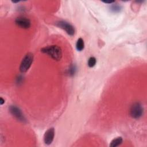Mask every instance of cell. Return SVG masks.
Listing matches in <instances>:
<instances>
[{
  "instance_id": "obj_1",
  "label": "cell",
  "mask_w": 147,
  "mask_h": 147,
  "mask_svg": "<svg viewBox=\"0 0 147 147\" xmlns=\"http://www.w3.org/2000/svg\"><path fill=\"white\" fill-rule=\"evenodd\" d=\"M41 51L49 56L55 60H60L62 57V51L57 45H49L41 49Z\"/></svg>"
},
{
  "instance_id": "obj_2",
  "label": "cell",
  "mask_w": 147,
  "mask_h": 147,
  "mask_svg": "<svg viewBox=\"0 0 147 147\" xmlns=\"http://www.w3.org/2000/svg\"><path fill=\"white\" fill-rule=\"evenodd\" d=\"M33 60V55L31 53H28L22 59L20 66V70L21 72H26L31 66Z\"/></svg>"
},
{
  "instance_id": "obj_3",
  "label": "cell",
  "mask_w": 147,
  "mask_h": 147,
  "mask_svg": "<svg viewBox=\"0 0 147 147\" xmlns=\"http://www.w3.org/2000/svg\"><path fill=\"white\" fill-rule=\"evenodd\" d=\"M130 114L133 118L138 119L140 118L143 114V108L141 104L139 103H134L130 108Z\"/></svg>"
},
{
  "instance_id": "obj_4",
  "label": "cell",
  "mask_w": 147,
  "mask_h": 147,
  "mask_svg": "<svg viewBox=\"0 0 147 147\" xmlns=\"http://www.w3.org/2000/svg\"><path fill=\"white\" fill-rule=\"evenodd\" d=\"M56 25L58 27L64 29L67 33V34L70 36H73L75 33L74 27L71 24L66 21H60L56 23Z\"/></svg>"
},
{
  "instance_id": "obj_5",
  "label": "cell",
  "mask_w": 147,
  "mask_h": 147,
  "mask_svg": "<svg viewBox=\"0 0 147 147\" xmlns=\"http://www.w3.org/2000/svg\"><path fill=\"white\" fill-rule=\"evenodd\" d=\"M16 24L23 29H28L30 26V20L24 17H17L15 20Z\"/></svg>"
},
{
  "instance_id": "obj_6",
  "label": "cell",
  "mask_w": 147,
  "mask_h": 147,
  "mask_svg": "<svg viewBox=\"0 0 147 147\" xmlns=\"http://www.w3.org/2000/svg\"><path fill=\"white\" fill-rule=\"evenodd\" d=\"M55 136V129L53 127H51L47 130L44 135V141L45 144H51Z\"/></svg>"
},
{
  "instance_id": "obj_7",
  "label": "cell",
  "mask_w": 147,
  "mask_h": 147,
  "mask_svg": "<svg viewBox=\"0 0 147 147\" xmlns=\"http://www.w3.org/2000/svg\"><path fill=\"white\" fill-rule=\"evenodd\" d=\"M10 111L18 120L22 121V122L25 120L22 112L21 111L20 109H18L17 107H16L15 106H10Z\"/></svg>"
},
{
  "instance_id": "obj_8",
  "label": "cell",
  "mask_w": 147,
  "mask_h": 147,
  "mask_svg": "<svg viewBox=\"0 0 147 147\" xmlns=\"http://www.w3.org/2000/svg\"><path fill=\"white\" fill-rule=\"evenodd\" d=\"M122 141H123V140L121 137H117L111 141V142L110 144V146H111V147L118 146L122 144Z\"/></svg>"
},
{
  "instance_id": "obj_9",
  "label": "cell",
  "mask_w": 147,
  "mask_h": 147,
  "mask_svg": "<svg viewBox=\"0 0 147 147\" xmlns=\"http://www.w3.org/2000/svg\"><path fill=\"white\" fill-rule=\"evenodd\" d=\"M84 44L83 40L82 38H79L77 40V42L76 44V49L79 51H81L84 49Z\"/></svg>"
},
{
  "instance_id": "obj_10",
  "label": "cell",
  "mask_w": 147,
  "mask_h": 147,
  "mask_svg": "<svg viewBox=\"0 0 147 147\" xmlns=\"http://www.w3.org/2000/svg\"><path fill=\"white\" fill-rule=\"evenodd\" d=\"M110 9L111 11H112L113 12L117 13V12H119L121 10V7L118 4H113L110 6Z\"/></svg>"
},
{
  "instance_id": "obj_11",
  "label": "cell",
  "mask_w": 147,
  "mask_h": 147,
  "mask_svg": "<svg viewBox=\"0 0 147 147\" xmlns=\"http://www.w3.org/2000/svg\"><path fill=\"white\" fill-rule=\"evenodd\" d=\"M96 60L94 57H91L88 60V65L90 67H93L96 64Z\"/></svg>"
},
{
  "instance_id": "obj_12",
  "label": "cell",
  "mask_w": 147,
  "mask_h": 147,
  "mask_svg": "<svg viewBox=\"0 0 147 147\" xmlns=\"http://www.w3.org/2000/svg\"><path fill=\"white\" fill-rule=\"evenodd\" d=\"M103 2H104L105 3H110V4H111L112 3H114V1H103Z\"/></svg>"
},
{
  "instance_id": "obj_13",
  "label": "cell",
  "mask_w": 147,
  "mask_h": 147,
  "mask_svg": "<svg viewBox=\"0 0 147 147\" xmlns=\"http://www.w3.org/2000/svg\"><path fill=\"white\" fill-rule=\"evenodd\" d=\"M0 100H1V105H3V103L5 102V100L1 97V99H0Z\"/></svg>"
}]
</instances>
